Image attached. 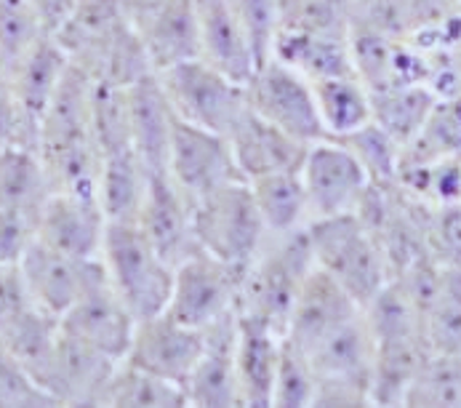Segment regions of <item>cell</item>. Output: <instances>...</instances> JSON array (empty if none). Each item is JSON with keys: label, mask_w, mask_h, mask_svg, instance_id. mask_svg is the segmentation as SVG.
Instances as JSON below:
<instances>
[{"label": "cell", "mask_w": 461, "mask_h": 408, "mask_svg": "<svg viewBox=\"0 0 461 408\" xmlns=\"http://www.w3.org/2000/svg\"><path fill=\"white\" fill-rule=\"evenodd\" d=\"M35 152L54 190L96 195L102 147L94 126V83L69 65L49 110L41 118Z\"/></svg>", "instance_id": "obj_1"}, {"label": "cell", "mask_w": 461, "mask_h": 408, "mask_svg": "<svg viewBox=\"0 0 461 408\" xmlns=\"http://www.w3.org/2000/svg\"><path fill=\"white\" fill-rule=\"evenodd\" d=\"M54 38L65 49L69 65L91 80L133 86L155 72L133 32L123 0H75V8Z\"/></svg>", "instance_id": "obj_2"}, {"label": "cell", "mask_w": 461, "mask_h": 408, "mask_svg": "<svg viewBox=\"0 0 461 408\" xmlns=\"http://www.w3.org/2000/svg\"><path fill=\"white\" fill-rule=\"evenodd\" d=\"M312 270L315 254L307 227L285 235H269L257 259L243 272L238 313L285 334L291 310Z\"/></svg>", "instance_id": "obj_3"}, {"label": "cell", "mask_w": 461, "mask_h": 408, "mask_svg": "<svg viewBox=\"0 0 461 408\" xmlns=\"http://www.w3.org/2000/svg\"><path fill=\"white\" fill-rule=\"evenodd\" d=\"M307 230L315 265L336 277L363 310L393 280L390 259L360 213L318 219Z\"/></svg>", "instance_id": "obj_4"}, {"label": "cell", "mask_w": 461, "mask_h": 408, "mask_svg": "<svg viewBox=\"0 0 461 408\" xmlns=\"http://www.w3.org/2000/svg\"><path fill=\"white\" fill-rule=\"evenodd\" d=\"M99 259L110 286L126 302L136 321L166 310L176 267L158 254L136 222H107Z\"/></svg>", "instance_id": "obj_5"}, {"label": "cell", "mask_w": 461, "mask_h": 408, "mask_svg": "<svg viewBox=\"0 0 461 408\" xmlns=\"http://www.w3.org/2000/svg\"><path fill=\"white\" fill-rule=\"evenodd\" d=\"M200 251L246 272L269 238L249 179H235L195 201Z\"/></svg>", "instance_id": "obj_6"}, {"label": "cell", "mask_w": 461, "mask_h": 408, "mask_svg": "<svg viewBox=\"0 0 461 408\" xmlns=\"http://www.w3.org/2000/svg\"><path fill=\"white\" fill-rule=\"evenodd\" d=\"M158 80L182 121L224 136L249 110L246 86L200 57L158 72Z\"/></svg>", "instance_id": "obj_7"}, {"label": "cell", "mask_w": 461, "mask_h": 408, "mask_svg": "<svg viewBox=\"0 0 461 408\" xmlns=\"http://www.w3.org/2000/svg\"><path fill=\"white\" fill-rule=\"evenodd\" d=\"M243 272L224 265L221 259L198 251L174 270V286L166 313L185 326L205 331L240 307Z\"/></svg>", "instance_id": "obj_8"}, {"label": "cell", "mask_w": 461, "mask_h": 408, "mask_svg": "<svg viewBox=\"0 0 461 408\" xmlns=\"http://www.w3.org/2000/svg\"><path fill=\"white\" fill-rule=\"evenodd\" d=\"M249 104L294 139L312 144L326 139L312 80L269 57L246 83Z\"/></svg>", "instance_id": "obj_9"}, {"label": "cell", "mask_w": 461, "mask_h": 408, "mask_svg": "<svg viewBox=\"0 0 461 408\" xmlns=\"http://www.w3.org/2000/svg\"><path fill=\"white\" fill-rule=\"evenodd\" d=\"M302 182L310 204V224L318 219L357 213L366 193L374 185L363 163L352 155V150L330 136L307 147L302 163Z\"/></svg>", "instance_id": "obj_10"}, {"label": "cell", "mask_w": 461, "mask_h": 408, "mask_svg": "<svg viewBox=\"0 0 461 408\" xmlns=\"http://www.w3.org/2000/svg\"><path fill=\"white\" fill-rule=\"evenodd\" d=\"M166 171L193 201H198L203 195H208L235 179H243V174L235 163L230 139L219 131L187 123L179 115H176L174 131H171Z\"/></svg>", "instance_id": "obj_11"}, {"label": "cell", "mask_w": 461, "mask_h": 408, "mask_svg": "<svg viewBox=\"0 0 461 408\" xmlns=\"http://www.w3.org/2000/svg\"><path fill=\"white\" fill-rule=\"evenodd\" d=\"M136 224L158 249V254L174 267L200 251L195 235V201L171 179L168 171H149Z\"/></svg>", "instance_id": "obj_12"}, {"label": "cell", "mask_w": 461, "mask_h": 408, "mask_svg": "<svg viewBox=\"0 0 461 408\" xmlns=\"http://www.w3.org/2000/svg\"><path fill=\"white\" fill-rule=\"evenodd\" d=\"M133 32L158 72L198 57L195 0H123Z\"/></svg>", "instance_id": "obj_13"}, {"label": "cell", "mask_w": 461, "mask_h": 408, "mask_svg": "<svg viewBox=\"0 0 461 408\" xmlns=\"http://www.w3.org/2000/svg\"><path fill=\"white\" fill-rule=\"evenodd\" d=\"M19 270L24 275L30 299L35 307L62 318L67 310L104 275V265L99 257L77 259L62 254L38 238L27 246L24 257L19 259Z\"/></svg>", "instance_id": "obj_14"}, {"label": "cell", "mask_w": 461, "mask_h": 408, "mask_svg": "<svg viewBox=\"0 0 461 408\" xmlns=\"http://www.w3.org/2000/svg\"><path fill=\"white\" fill-rule=\"evenodd\" d=\"M59 323L62 331L72 340L99 349L113 360H123L129 355L139 321L126 307V302L115 294L104 272L59 318Z\"/></svg>", "instance_id": "obj_15"}, {"label": "cell", "mask_w": 461, "mask_h": 408, "mask_svg": "<svg viewBox=\"0 0 461 408\" xmlns=\"http://www.w3.org/2000/svg\"><path fill=\"white\" fill-rule=\"evenodd\" d=\"M200 352H203V331L185 326L182 321L171 318L163 310L136 323L129 355L123 360L185 387V382L190 379L198 363Z\"/></svg>", "instance_id": "obj_16"}, {"label": "cell", "mask_w": 461, "mask_h": 408, "mask_svg": "<svg viewBox=\"0 0 461 408\" xmlns=\"http://www.w3.org/2000/svg\"><path fill=\"white\" fill-rule=\"evenodd\" d=\"M107 216L96 195L54 190L35 219V238L62 254L94 259L102 254Z\"/></svg>", "instance_id": "obj_17"}, {"label": "cell", "mask_w": 461, "mask_h": 408, "mask_svg": "<svg viewBox=\"0 0 461 408\" xmlns=\"http://www.w3.org/2000/svg\"><path fill=\"white\" fill-rule=\"evenodd\" d=\"M360 313V302L336 277L315 265L291 310L283 337L299 349L312 352L321 341L329 340L330 334H336Z\"/></svg>", "instance_id": "obj_18"}, {"label": "cell", "mask_w": 461, "mask_h": 408, "mask_svg": "<svg viewBox=\"0 0 461 408\" xmlns=\"http://www.w3.org/2000/svg\"><path fill=\"white\" fill-rule=\"evenodd\" d=\"M238 313L221 318L203 331V352L185 382L190 406L238 408L243 406L238 385Z\"/></svg>", "instance_id": "obj_19"}, {"label": "cell", "mask_w": 461, "mask_h": 408, "mask_svg": "<svg viewBox=\"0 0 461 408\" xmlns=\"http://www.w3.org/2000/svg\"><path fill=\"white\" fill-rule=\"evenodd\" d=\"M227 139L243 179H259L277 171H299L310 147L269 123L251 104Z\"/></svg>", "instance_id": "obj_20"}, {"label": "cell", "mask_w": 461, "mask_h": 408, "mask_svg": "<svg viewBox=\"0 0 461 408\" xmlns=\"http://www.w3.org/2000/svg\"><path fill=\"white\" fill-rule=\"evenodd\" d=\"M118 363L121 360H113L62 331L46 379V393L57 406H99Z\"/></svg>", "instance_id": "obj_21"}, {"label": "cell", "mask_w": 461, "mask_h": 408, "mask_svg": "<svg viewBox=\"0 0 461 408\" xmlns=\"http://www.w3.org/2000/svg\"><path fill=\"white\" fill-rule=\"evenodd\" d=\"M195 8H198V57L211 68L221 69L232 80L246 86L249 77L259 68V59L230 0H195Z\"/></svg>", "instance_id": "obj_22"}, {"label": "cell", "mask_w": 461, "mask_h": 408, "mask_svg": "<svg viewBox=\"0 0 461 408\" xmlns=\"http://www.w3.org/2000/svg\"><path fill=\"white\" fill-rule=\"evenodd\" d=\"M283 352V334L257 318L238 313V385L243 406L272 408L275 376Z\"/></svg>", "instance_id": "obj_23"}, {"label": "cell", "mask_w": 461, "mask_h": 408, "mask_svg": "<svg viewBox=\"0 0 461 408\" xmlns=\"http://www.w3.org/2000/svg\"><path fill=\"white\" fill-rule=\"evenodd\" d=\"M67 69H69V59H67L65 49L59 46V41L54 35H43L27 51H22L16 59H11L3 68V72H5L14 94L19 96L22 107L41 126V118L49 110L59 83L65 80Z\"/></svg>", "instance_id": "obj_24"}, {"label": "cell", "mask_w": 461, "mask_h": 408, "mask_svg": "<svg viewBox=\"0 0 461 408\" xmlns=\"http://www.w3.org/2000/svg\"><path fill=\"white\" fill-rule=\"evenodd\" d=\"M129 110L133 150L149 171H166L176 113L155 72L129 86Z\"/></svg>", "instance_id": "obj_25"}, {"label": "cell", "mask_w": 461, "mask_h": 408, "mask_svg": "<svg viewBox=\"0 0 461 408\" xmlns=\"http://www.w3.org/2000/svg\"><path fill=\"white\" fill-rule=\"evenodd\" d=\"M272 57L291 69L302 72L307 80H323L333 75L355 72L352 38H339V35L280 30L275 38Z\"/></svg>", "instance_id": "obj_26"}, {"label": "cell", "mask_w": 461, "mask_h": 408, "mask_svg": "<svg viewBox=\"0 0 461 408\" xmlns=\"http://www.w3.org/2000/svg\"><path fill=\"white\" fill-rule=\"evenodd\" d=\"M149 168L133 147L113 150L102 155L96 201L107 222H136L139 205L144 201Z\"/></svg>", "instance_id": "obj_27"}, {"label": "cell", "mask_w": 461, "mask_h": 408, "mask_svg": "<svg viewBox=\"0 0 461 408\" xmlns=\"http://www.w3.org/2000/svg\"><path fill=\"white\" fill-rule=\"evenodd\" d=\"M54 185L35 150H0V211L19 213L35 224Z\"/></svg>", "instance_id": "obj_28"}, {"label": "cell", "mask_w": 461, "mask_h": 408, "mask_svg": "<svg viewBox=\"0 0 461 408\" xmlns=\"http://www.w3.org/2000/svg\"><path fill=\"white\" fill-rule=\"evenodd\" d=\"M312 88L323 129L330 139H341L374 121V96L357 72L312 80Z\"/></svg>", "instance_id": "obj_29"}, {"label": "cell", "mask_w": 461, "mask_h": 408, "mask_svg": "<svg viewBox=\"0 0 461 408\" xmlns=\"http://www.w3.org/2000/svg\"><path fill=\"white\" fill-rule=\"evenodd\" d=\"M249 185L269 235H285L310 227V204L302 168L249 179Z\"/></svg>", "instance_id": "obj_30"}, {"label": "cell", "mask_w": 461, "mask_h": 408, "mask_svg": "<svg viewBox=\"0 0 461 408\" xmlns=\"http://www.w3.org/2000/svg\"><path fill=\"white\" fill-rule=\"evenodd\" d=\"M59 334H62L59 318L32 304L22 318L14 321V326L0 337V341L27 366L35 382L46 390V379L57 355Z\"/></svg>", "instance_id": "obj_31"}, {"label": "cell", "mask_w": 461, "mask_h": 408, "mask_svg": "<svg viewBox=\"0 0 461 408\" xmlns=\"http://www.w3.org/2000/svg\"><path fill=\"white\" fill-rule=\"evenodd\" d=\"M374 96V121L400 141H411L421 131L435 102L440 99L432 88L421 83H393L371 91Z\"/></svg>", "instance_id": "obj_32"}, {"label": "cell", "mask_w": 461, "mask_h": 408, "mask_svg": "<svg viewBox=\"0 0 461 408\" xmlns=\"http://www.w3.org/2000/svg\"><path fill=\"white\" fill-rule=\"evenodd\" d=\"M99 406L121 408H176L190 406L185 387L160 379L129 360H121L104 387Z\"/></svg>", "instance_id": "obj_33"}, {"label": "cell", "mask_w": 461, "mask_h": 408, "mask_svg": "<svg viewBox=\"0 0 461 408\" xmlns=\"http://www.w3.org/2000/svg\"><path fill=\"white\" fill-rule=\"evenodd\" d=\"M427 340L435 352L461 355V270L443 267L424 313Z\"/></svg>", "instance_id": "obj_34"}, {"label": "cell", "mask_w": 461, "mask_h": 408, "mask_svg": "<svg viewBox=\"0 0 461 408\" xmlns=\"http://www.w3.org/2000/svg\"><path fill=\"white\" fill-rule=\"evenodd\" d=\"M405 406H461V355L432 349L408 390Z\"/></svg>", "instance_id": "obj_35"}, {"label": "cell", "mask_w": 461, "mask_h": 408, "mask_svg": "<svg viewBox=\"0 0 461 408\" xmlns=\"http://www.w3.org/2000/svg\"><path fill=\"white\" fill-rule=\"evenodd\" d=\"M352 0H280V30L352 38Z\"/></svg>", "instance_id": "obj_36"}, {"label": "cell", "mask_w": 461, "mask_h": 408, "mask_svg": "<svg viewBox=\"0 0 461 408\" xmlns=\"http://www.w3.org/2000/svg\"><path fill=\"white\" fill-rule=\"evenodd\" d=\"M339 141H344L352 150V155L363 163V168L368 171L374 185L397 182L402 144L393 134H387L376 121L366 123L363 129H357L352 134L341 136Z\"/></svg>", "instance_id": "obj_37"}, {"label": "cell", "mask_w": 461, "mask_h": 408, "mask_svg": "<svg viewBox=\"0 0 461 408\" xmlns=\"http://www.w3.org/2000/svg\"><path fill=\"white\" fill-rule=\"evenodd\" d=\"M315 368L310 363V355L299 349L296 344L283 337L280 366L275 376V395L272 408H304L315 403Z\"/></svg>", "instance_id": "obj_38"}, {"label": "cell", "mask_w": 461, "mask_h": 408, "mask_svg": "<svg viewBox=\"0 0 461 408\" xmlns=\"http://www.w3.org/2000/svg\"><path fill=\"white\" fill-rule=\"evenodd\" d=\"M51 35L43 27L35 5L30 0H0V57L3 65L27 51L35 41Z\"/></svg>", "instance_id": "obj_39"}, {"label": "cell", "mask_w": 461, "mask_h": 408, "mask_svg": "<svg viewBox=\"0 0 461 408\" xmlns=\"http://www.w3.org/2000/svg\"><path fill=\"white\" fill-rule=\"evenodd\" d=\"M57 401L35 382L27 366L0 341V408H46Z\"/></svg>", "instance_id": "obj_40"}, {"label": "cell", "mask_w": 461, "mask_h": 408, "mask_svg": "<svg viewBox=\"0 0 461 408\" xmlns=\"http://www.w3.org/2000/svg\"><path fill=\"white\" fill-rule=\"evenodd\" d=\"M230 5L254 46L259 65H264L272 57L280 32V0H230Z\"/></svg>", "instance_id": "obj_41"}, {"label": "cell", "mask_w": 461, "mask_h": 408, "mask_svg": "<svg viewBox=\"0 0 461 408\" xmlns=\"http://www.w3.org/2000/svg\"><path fill=\"white\" fill-rule=\"evenodd\" d=\"M38 129H41L38 121L22 107L5 72H0V150H11V147L35 150Z\"/></svg>", "instance_id": "obj_42"}, {"label": "cell", "mask_w": 461, "mask_h": 408, "mask_svg": "<svg viewBox=\"0 0 461 408\" xmlns=\"http://www.w3.org/2000/svg\"><path fill=\"white\" fill-rule=\"evenodd\" d=\"M427 243H429V254L443 267L461 270V204L432 205Z\"/></svg>", "instance_id": "obj_43"}, {"label": "cell", "mask_w": 461, "mask_h": 408, "mask_svg": "<svg viewBox=\"0 0 461 408\" xmlns=\"http://www.w3.org/2000/svg\"><path fill=\"white\" fill-rule=\"evenodd\" d=\"M32 307L19 265H0V337Z\"/></svg>", "instance_id": "obj_44"}, {"label": "cell", "mask_w": 461, "mask_h": 408, "mask_svg": "<svg viewBox=\"0 0 461 408\" xmlns=\"http://www.w3.org/2000/svg\"><path fill=\"white\" fill-rule=\"evenodd\" d=\"M35 238V224L19 213L0 211V265H19Z\"/></svg>", "instance_id": "obj_45"}, {"label": "cell", "mask_w": 461, "mask_h": 408, "mask_svg": "<svg viewBox=\"0 0 461 408\" xmlns=\"http://www.w3.org/2000/svg\"><path fill=\"white\" fill-rule=\"evenodd\" d=\"M38 11V16L43 19V27L54 35L65 19L69 16V11L75 8V0H30Z\"/></svg>", "instance_id": "obj_46"}, {"label": "cell", "mask_w": 461, "mask_h": 408, "mask_svg": "<svg viewBox=\"0 0 461 408\" xmlns=\"http://www.w3.org/2000/svg\"><path fill=\"white\" fill-rule=\"evenodd\" d=\"M3 68H5V65H3V57H0V72H3Z\"/></svg>", "instance_id": "obj_47"}]
</instances>
